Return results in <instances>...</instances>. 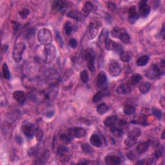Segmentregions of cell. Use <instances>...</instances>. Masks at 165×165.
Instances as JSON below:
<instances>
[{"label": "cell", "instance_id": "6da1fadb", "mask_svg": "<svg viewBox=\"0 0 165 165\" xmlns=\"http://www.w3.org/2000/svg\"><path fill=\"white\" fill-rule=\"evenodd\" d=\"M165 72V63L163 60L159 64H154L145 72L146 77L150 80L159 79L164 75Z\"/></svg>", "mask_w": 165, "mask_h": 165}, {"label": "cell", "instance_id": "7a4b0ae2", "mask_svg": "<svg viewBox=\"0 0 165 165\" xmlns=\"http://www.w3.org/2000/svg\"><path fill=\"white\" fill-rule=\"evenodd\" d=\"M56 57V49L53 44H48L44 47L43 60L46 63L53 62Z\"/></svg>", "mask_w": 165, "mask_h": 165}, {"label": "cell", "instance_id": "3957f363", "mask_svg": "<svg viewBox=\"0 0 165 165\" xmlns=\"http://www.w3.org/2000/svg\"><path fill=\"white\" fill-rule=\"evenodd\" d=\"M37 39L39 42L42 44H50L52 40V35L50 30L43 28L41 29L37 34Z\"/></svg>", "mask_w": 165, "mask_h": 165}, {"label": "cell", "instance_id": "277c9868", "mask_svg": "<svg viewBox=\"0 0 165 165\" xmlns=\"http://www.w3.org/2000/svg\"><path fill=\"white\" fill-rule=\"evenodd\" d=\"M101 27V23L99 21L92 22L88 25L87 31V36L89 39H94L98 36V32Z\"/></svg>", "mask_w": 165, "mask_h": 165}, {"label": "cell", "instance_id": "5b68a950", "mask_svg": "<svg viewBox=\"0 0 165 165\" xmlns=\"http://www.w3.org/2000/svg\"><path fill=\"white\" fill-rule=\"evenodd\" d=\"M25 49V44L23 43H17L14 47L12 57L16 63H19L22 60L23 52Z\"/></svg>", "mask_w": 165, "mask_h": 165}, {"label": "cell", "instance_id": "8992f818", "mask_svg": "<svg viewBox=\"0 0 165 165\" xmlns=\"http://www.w3.org/2000/svg\"><path fill=\"white\" fill-rule=\"evenodd\" d=\"M85 60L87 62V65L91 71H94L95 55L94 51L92 49H87L85 52Z\"/></svg>", "mask_w": 165, "mask_h": 165}, {"label": "cell", "instance_id": "52a82bcc", "mask_svg": "<svg viewBox=\"0 0 165 165\" xmlns=\"http://www.w3.org/2000/svg\"><path fill=\"white\" fill-rule=\"evenodd\" d=\"M109 73L113 77H118L121 74L122 68L121 65L116 60H112L108 66Z\"/></svg>", "mask_w": 165, "mask_h": 165}, {"label": "cell", "instance_id": "ba28073f", "mask_svg": "<svg viewBox=\"0 0 165 165\" xmlns=\"http://www.w3.org/2000/svg\"><path fill=\"white\" fill-rule=\"evenodd\" d=\"M105 48L107 50H112L118 52H121L123 51V48L121 44L115 42L109 38H106L105 39Z\"/></svg>", "mask_w": 165, "mask_h": 165}, {"label": "cell", "instance_id": "9c48e42d", "mask_svg": "<svg viewBox=\"0 0 165 165\" xmlns=\"http://www.w3.org/2000/svg\"><path fill=\"white\" fill-rule=\"evenodd\" d=\"M35 126H34V125L31 123H26L24 124L22 126V129L23 133L25 134V136L26 137H28V138H32L33 136L35 135V131H36Z\"/></svg>", "mask_w": 165, "mask_h": 165}, {"label": "cell", "instance_id": "30bf717a", "mask_svg": "<svg viewBox=\"0 0 165 165\" xmlns=\"http://www.w3.org/2000/svg\"><path fill=\"white\" fill-rule=\"evenodd\" d=\"M139 15L143 18L148 16L150 12V7L146 1H141L139 4Z\"/></svg>", "mask_w": 165, "mask_h": 165}, {"label": "cell", "instance_id": "8fae6325", "mask_svg": "<svg viewBox=\"0 0 165 165\" xmlns=\"http://www.w3.org/2000/svg\"><path fill=\"white\" fill-rule=\"evenodd\" d=\"M95 9V6L94 3L90 1H87L85 2L83 7L82 9L81 14L85 18V17H87L90 14V13L92 12L93 10H94Z\"/></svg>", "mask_w": 165, "mask_h": 165}, {"label": "cell", "instance_id": "7c38bea8", "mask_svg": "<svg viewBox=\"0 0 165 165\" xmlns=\"http://www.w3.org/2000/svg\"><path fill=\"white\" fill-rule=\"evenodd\" d=\"M107 82V77L104 72L101 71L97 77V85L99 88H102L105 87Z\"/></svg>", "mask_w": 165, "mask_h": 165}, {"label": "cell", "instance_id": "4fadbf2b", "mask_svg": "<svg viewBox=\"0 0 165 165\" xmlns=\"http://www.w3.org/2000/svg\"><path fill=\"white\" fill-rule=\"evenodd\" d=\"M132 92V88L128 84H122L116 89V92L120 95H126Z\"/></svg>", "mask_w": 165, "mask_h": 165}, {"label": "cell", "instance_id": "5bb4252c", "mask_svg": "<svg viewBox=\"0 0 165 165\" xmlns=\"http://www.w3.org/2000/svg\"><path fill=\"white\" fill-rule=\"evenodd\" d=\"M70 132L72 136L79 139L84 137L87 134V131L84 128H81V127H77V128H75L73 130L71 129L70 130Z\"/></svg>", "mask_w": 165, "mask_h": 165}, {"label": "cell", "instance_id": "9a60e30c", "mask_svg": "<svg viewBox=\"0 0 165 165\" xmlns=\"http://www.w3.org/2000/svg\"><path fill=\"white\" fill-rule=\"evenodd\" d=\"M139 14L137 12L136 8L135 6H132L128 10V21L130 23H133L138 19Z\"/></svg>", "mask_w": 165, "mask_h": 165}, {"label": "cell", "instance_id": "2e32d148", "mask_svg": "<svg viewBox=\"0 0 165 165\" xmlns=\"http://www.w3.org/2000/svg\"><path fill=\"white\" fill-rule=\"evenodd\" d=\"M105 163L108 165H118L121 163V158L116 156H108L105 159Z\"/></svg>", "mask_w": 165, "mask_h": 165}, {"label": "cell", "instance_id": "e0dca14e", "mask_svg": "<svg viewBox=\"0 0 165 165\" xmlns=\"http://www.w3.org/2000/svg\"><path fill=\"white\" fill-rule=\"evenodd\" d=\"M12 96H13V98L17 102L20 103V104L23 103L26 99L25 94L23 91L18 90V91L14 92Z\"/></svg>", "mask_w": 165, "mask_h": 165}, {"label": "cell", "instance_id": "ac0fdd59", "mask_svg": "<svg viewBox=\"0 0 165 165\" xmlns=\"http://www.w3.org/2000/svg\"><path fill=\"white\" fill-rule=\"evenodd\" d=\"M117 121H118L117 117L115 116H111L106 118L104 121V124L105 126L107 127V128H112L113 126H116Z\"/></svg>", "mask_w": 165, "mask_h": 165}, {"label": "cell", "instance_id": "d6986e66", "mask_svg": "<svg viewBox=\"0 0 165 165\" xmlns=\"http://www.w3.org/2000/svg\"><path fill=\"white\" fill-rule=\"evenodd\" d=\"M67 3L63 1H55L52 5V10L56 12H60L64 10L67 7Z\"/></svg>", "mask_w": 165, "mask_h": 165}, {"label": "cell", "instance_id": "ffe728a7", "mask_svg": "<svg viewBox=\"0 0 165 165\" xmlns=\"http://www.w3.org/2000/svg\"><path fill=\"white\" fill-rule=\"evenodd\" d=\"M149 146H150L149 141L141 143L137 145L136 148V150L139 154H142L146 152L148 149Z\"/></svg>", "mask_w": 165, "mask_h": 165}, {"label": "cell", "instance_id": "44dd1931", "mask_svg": "<svg viewBox=\"0 0 165 165\" xmlns=\"http://www.w3.org/2000/svg\"><path fill=\"white\" fill-rule=\"evenodd\" d=\"M90 141V143L92 145L95 147H100L103 144L101 137L97 135V134H93V135H92Z\"/></svg>", "mask_w": 165, "mask_h": 165}, {"label": "cell", "instance_id": "7402d4cb", "mask_svg": "<svg viewBox=\"0 0 165 165\" xmlns=\"http://www.w3.org/2000/svg\"><path fill=\"white\" fill-rule=\"evenodd\" d=\"M67 17L72 19H74L77 21H82V19H83V16L82 15L81 12H77V11H74V10H72L67 14Z\"/></svg>", "mask_w": 165, "mask_h": 165}, {"label": "cell", "instance_id": "603a6c76", "mask_svg": "<svg viewBox=\"0 0 165 165\" xmlns=\"http://www.w3.org/2000/svg\"><path fill=\"white\" fill-rule=\"evenodd\" d=\"M150 88L151 85L149 82H143L140 84L139 90L142 94H146L150 90Z\"/></svg>", "mask_w": 165, "mask_h": 165}, {"label": "cell", "instance_id": "cb8c5ba5", "mask_svg": "<svg viewBox=\"0 0 165 165\" xmlns=\"http://www.w3.org/2000/svg\"><path fill=\"white\" fill-rule=\"evenodd\" d=\"M141 130L139 128H134L130 130L128 133V135H127V137L137 139L141 136Z\"/></svg>", "mask_w": 165, "mask_h": 165}, {"label": "cell", "instance_id": "d4e9b609", "mask_svg": "<svg viewBox=\"0 0 165 165\" xmlns=\"http://www.w3.org/2000/svg\"><path fill=\"white\" fill-rule=\"evenodd\" d=\"M108 110H109V106L105 103L99 105L97 107V112L100 115L105 114V113L107 112Z\"/></svg>", "mask_w": 165, "mask_h": 165}, {"label": "cell", "instance_id": "484cf974", "mask_svg": "<svg viewBox=\"0 0 165 165\" xmlns=\"http://www.w3.org/2000/svg\"><path fill=\"white\" fill-rule=\"evenodd\" d=\"M106 92L105 90H101L98 92L97 94H95L94 97H93L92 101L95 103L101 101L103 99V98L106 95Z\"/></svg>", "mask_w": 165, "mask_h": 165}, {"label": "cell", "instance_id": "4316f807", "mask_svg": "<svg viewBox=\"0 0 165 165\" xmlns=\"http://www.w3.org/2000/svg\"><path fill=\"white\" fill-rule=\"evenodd\" d=\"M149 59H150L149 57L148 56H146V55L145 56H143L141 57H139L136 61L137 66H139V67L145 66V65L148 63Z\"/></svg>", "mask_w": 165, "mask_h": 165}, {"label": "cell", "instance_id": "83f0119b", "mask_svg": "<svg viewBox=\"0 0 165 165\" xmlns=\"http://www.w3.org/2000/svg\"><path fill=\"white\" fill-rule=\"evenodd\" d=\"M120 54V60L125 63H128L131 60V55L128 52L122 51L121 52L119 53Z\"/></svg>", "mask_w": 165, "mask_h": 165}, {"label": "cell", "instance_id": "f1b7e54d", "mask_svg": "<svg viewBox=\"0 0 165 165\" xmlns=\"http://www.w3.org/2000/svg\"><path fill=\"white\" fill-rule=\"evenodd\" d=\"M125 31L123 29L119 28V27H115L111 31V35L114 38H119V36L121 34Z\"/></svg>", "mask_w": 165, "mask_h": 165}, {"label": "cell", "instance_id": "f546056e", "mask_svg": "<svg viewBox=\"0 0 165 165\" xmlns=\"http://www.w3.org/2000/svg\"><path fill=\"white\" fill-rule=\"evenodd\" d=\"M55 113V109L53 106L49 105L44 110V116L48 118H52Z\"/></svg>", "mask_w": 165, "mask_h": 165}, {"label": "cell", "instance_id": "4dcf8cb0", "mask_svg": "<svg viewBox=\"0 0 165 165\" xmlns=\"http://www.w3.org/2000/svg\"><path fill=\"white\" fill-rule=\"evenodd\" d=\"M124 112L127 116L133 115L136 112V108L132 105H126L124 108Z\"/></svg>", "mask_w": 165, "mask_h": 165}, {"label": "cell", "instance_id": "1f68e13d", "mask_svg": "<svg viewBox=\"0 0 165 165\" xmlns=\"http://www.w3.org/2000/svg\"><path fill=\"white\" fill-rule=\"evenodd\" d=\"M2 74L3 77H4L5 79H6V80H9L10 77V71L9 69V67L7 66L6 63H3L2 65Z\"/></svg>", "mask_w": 165, "mask_h": 165}, {"label": "cell", "instance_id": "d6a6232c", "mask_svg": "<svg viewBox=\"0 0 165 165\" xmlns=\"http://www.w3.org/2000/svg\"><path fill=\"white\" fill-rule=\"evenodd\" d=\"M120 40H121L123 43L125 44H128L130 43V36L128 34H127V32L125 30L124 32L121 34V36H119Z\"/></svg>", "mask_w": 165, "mask_h": 165}, {"label": "cell", "instance_id": "836d02e7", "mask_svg": "<svg viewBox=\"0 0 165 165\" xmlns=\"http://www.w3.org/2000/svg\"><path fill=\"white\" fill-rule=\"evenodd\" d=\"M142 80V76H141V75H140V74H134L133 75L132 77H131V81H130V82H131V84L132 85H136L137 83H139V82H140V81Z\"/></svg>", "mask_w": 165, "mask_h": 165}, {"label": "cell", "instance_id": "e575fe53", "mask_svg": "<svg viewBox=\"0 0 165 165\" xmlns=\"http://www.w3.org/2000/svg\"><path fill=\"white\" fill-rule=\"evenodd\" d=\"M137 139H134L132 138V137H127L126 139L125 140V144H126V146L128 147H132L133 145L137 143Z\"/></svg>", "mask_w": 165, "mask_h": 165}, {"label": "cell", "instance_id": "d590c367", "mask_svg": "<svg viewBox=\"0 0 165 165\" xmlns=\"http://www.w3.org/2000/svg\"><path fill=\"white\" fill-rule=\"evenodd\" d=\"M60 139L61 141H63L65 144H68L72 140V135L69 133V134L63 133L60 136Z\"/></svg>", "mask_w": 165, "mask_h": 165}, {"label": "cell", "instance_id": "8d00e7d4", "mask_svg": "<svg viewBox=\"0 0 165 165\" xmlns=\"http://www.w3.org/2000/svg\"><path fill=\"white\" fill-rule=\"evenodd\" d=\"M35 136H36L37 140L38 141H42L43 138V136H44L43 130L40 128H36V131H35Z\"/></svg>", "mask_w": 165, "mask_h": 165}, {"label": "cell", "instance_id": "74e56055", "mask_svg": "<svg viewBox=\"0 0 165 165\" xmlns=\"http://www.w3.org/2000/svg\"><path fill=\"white\" fill-rule=\"evenodd\" d=\"M64 29L65 34H66L67 35H70L72 31H73V27H72V24L70 22H67L65 25Z\"/></svg>", "mask_w": 165, "mask_h": 165}, {"label": "cell", "instance_id": "f35d334b", "mask_svg": "<svg viewBox=\"0 0 165 165\" xmlns=\"http://www.w3.org/2000/svg\"><path fill=\"white\" fill-rule=\"evenodd\" d=\"M110 130H111V132L116 137H120V136H122V134L123 133V130H121L120 128H119L118 126H113V128H110Z\"/></svg>", "mask_w": 165, "mask_h": 165}, {"label": "cell", "instance_id": "ab89813d", "mask_svg": "<svg viewBox=\"0 0 165 165\" xmlns=\"http://www.w3.org/2000/svg\"><path fill=\"white\" fill-rule=\"evenodd\" d=\"M80 78H81V81L82 82H84V83H86V82H87L88 80H89L88 72L86 71V70L82 71L81 72V74H80Z\"/></svg>", "mask_w": 165, "mask_h": 165}, {"label": "cell", "instance_id": "60d3db41", "mask_svg": "<svg viewBox=\"0 0 165 165\" xmlns=\"http://www.w3.org/2000/svg\"><path fill=\"white\" fill-rule=\"evenodd\" d=\"M152 112L154 113V115L156 117V118L157 119H161V118H162V117H163V112H161V110H160L159 109H157V108H154L152 109Z\"/></svg>", "mask_w": 165, "mask_h": 165}, {"label": "cell", "instance_id": "b9f144b4", "mask_svg": "<svg viewBox=\"0 0 165 165\" xmlns=\"http://www.w3.org/2000/svg\"><path fill=\"white\" fill-rule=\"evenodd\" d=\"M127 126H128V123H127V122L125 121V120L121 119L119 121L118 127L124 132L126 130V128H127Z\"/></svg>", "mask_w": 165, "mask_h": 165}, {"label": "cell", "instance_id": "7bdbcfd3", "mask_svg": "<svg viewBox=\"0 0 165 165\" xmlns=\"http://www.w3.org/2000/svg\"><path fill=\"white\" fill-rule=\"evenodd\" d=\"M30 14V10L28 9H23L19 12V16L22 19H26Z\"/></svg>", "mask_w": 165, "mask_h": 165}, {"label": "cell", "instance_id": "ee69618b", "mask_svg": "<svg viewBox=\"0 0 165 165\" xmlns=\"http://www.w3.org/2000/svg\"><path fill=\"white\" fill-rule=\"evenodd\" d=\"M82 149L83 150V152L87 154H90L93 152L92 148L88 145V144H84L82 146Z\"/></svg>", "mask_w": 165, "mask_h": 165}, {"label": "cell", "instance_id": "f6af8a7d", "mask_svg": "<svg viewBox=\"0 0 165 165\" xmlns=\"http://www.w3.org/2000/svg\"><path fill=\"white\" fill-rule=\"evenodd\" d=\"M68 152V149L67 147H65L64 146H61L59 148H58L57 150V154L58 155H62V154H65V153H67Z\"/></svg>", "mask_w": 165, "mask_h": 165}, {"label": "cell", "instance_id": "bcb514c9", "mask_svg": "<svg viewBox=\"0 0 165 165\" xmlns=\"http://www.w3.org/2000/svg\"><path fill=\"white\" fill-rule=\"evenodd\" d=\"M69 45L72 49H75L77 47V41L75 39L72 38L69 41Z\"/></svg>", "mask_w": 165, "mask_h": 165}, {"label": "cell", "instance_id": "7dc6e473", "mask_svg": "<svg viewBox=\"0 0 165 165\" xmlns=\"http://www.w3.org/2000/svg\"><path fill=\"white\" fill-rule=\"evenodd\" d=\"M56 39H57V40L58 41V43L60 44L61 47H63V39H62V38H61V37L60 36V33L58 32H56Z\"/></svg>", "mask_w": 165, "mask_h": 165}, {"label": "cell", "instance_id": "c3c4849f", "mask_svg": "<svg viewBox=\"0 0 165 165\" xmlns=\"http://www.w3.org/2000/svg\"><path fill=\"white\" fill-rule=\"evenodd\" d=\"M60 156H61V157H60V161H61L62 163L68 162V159H69V158H68V157H67V155H65V154H62V155H60Z\"/></svg>", "mask_w": 165, "mask_h": 165}, {"label": "cell", "instance_id": "681fc988", "mask_svg": "<svg viewBox=\"0 0 165 165\" xmlns=\"http://www.w3.org/2000/svg\"><path fill=\"white\" fill-rule=\"evenodd\" d=\"M82 160H83V161H80V162H79V163H81V164H90V163L88 160H86V159H82Z\"/></svg>", "mask_w": 165, "mask_h": 165}, {"label": "cell", "instance_id": "f907efd6", "mask_svg": "<svg viewBox=\"0 0 165 165\" xmlns=\"http://www.w3.org/2000/svg\"><path fill=\"white\" fill-rule=\"evenodd\" d=\"M7 49H8V45H6V44H5V45L3 47V50L4 52H6V50H7Z\"/></svg>", "mask_w": 165, "mask_h": 165}, {"label": "cell", "instance_id": "816d5d0a", "mask_svg": "<svg viewBox=\"0 0 165 165\" xmlns=\"http://www.w3.org/2000/svg\"><path fill=\"white\" fill-rule=\"evenodd\" d=\"M160 103H161V105H162V106H163V107H164V98L163 97L162 98H161V99L160 100Z\"/></svg>", "mask_w": 165, "mask_h": 165}, {"label": "cell", "instance_id": "f5cc1de1", "mask_svg": "<svg viewBox=\"0 0 165 165\" xmlns=\"http://www.w3.org/2000/svg\"><path fill=\"white\" fill-rule=\"evenodd\" d=\"M161 138H162V139H164V131L162 133V136H161Z\"/></svg>", "mask_w": 165, "mask_h": 165}]
</instances>
